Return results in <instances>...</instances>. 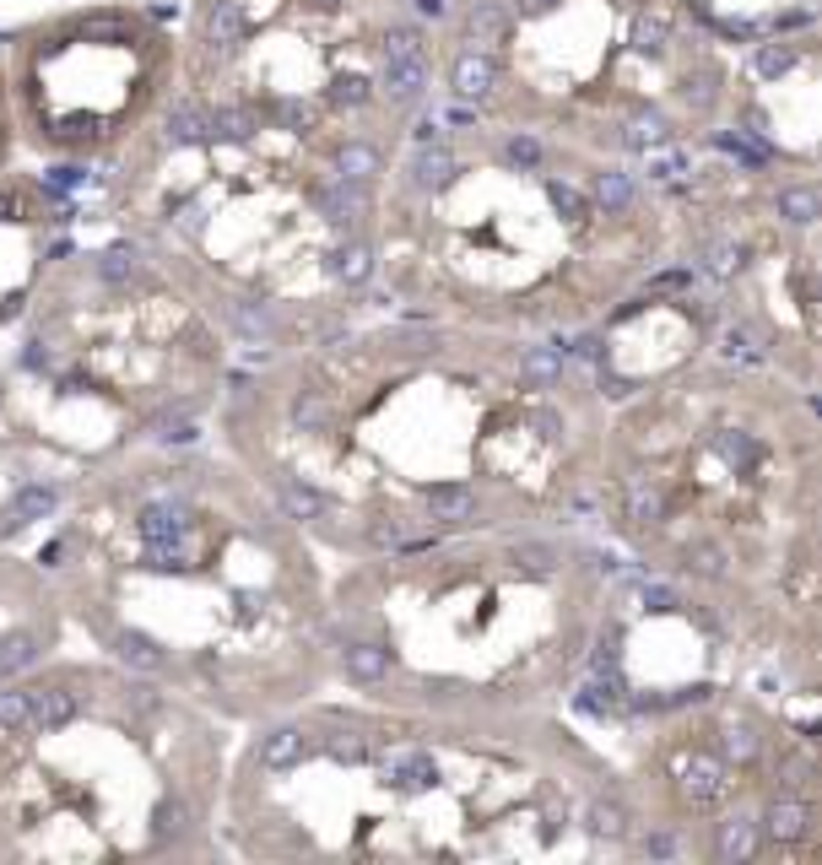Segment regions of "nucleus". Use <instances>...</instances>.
Returning a JSON list of instances; mask_svg holds the SVG:
<instances>
[{"mask_svg": "<svg viewBox=\"0 0 822 865\" xmlns=\"http://www.w3.org/2000/svg\"><path fill=\"white\" fill-rule=\"evenodd\" d=\"M606 411L574 346L384 309L244 357L206 438L341 563L585 525Z\"/></svg>", "mask_w": 822, "mask_h": 865, "instance_id": "f257e3e1", "label": "nucleus"}, {"mask_svg": "<svg viewBox=\"0 0 822 865\" xmlns=\"http://www.w3.org/2000/svg\"><path fill=\"white\" fill-rule=\"evenodd\" d=\"M65 638L249 730L330 692V557L206 433L114 460L38 530Z\"/></svg>", "mask_w": 822, "mask_h": 865, "instance_id": "f03ea898", "label": "nucleus"}, {"mask_svg": "<svg viewBox=\"0 0 822 865\" xmlns=\"http://www.w3.org/2000/svg\"><path fill=\"white\" fill-rule=\"evenodd\" d=\"M217 833L260 865L633 860L612 763L568 714L455 720L347 692L238 730Z\"/></svg>", "mask_w": 822, "mask_h": 865, "instance_id": "7ed1b4c3", "label": "nucleus"}, {"mask_svg": "<svg viewBox=\"0 0 822 865\" xmlns=\"http://www.w3.org/2000/svg\"><path fill=\"white\" fill-rule=\"evenodd\" d=\"M671 265L655 173L595 163L449 109L374 173V298L525 341H579Z\"/></svg>", "mask_w": 822, "mask_h": 865, "instance_id": "20e7f679", "label": "nucleus"}, {"mask_svg": "<svg viewBox=\"0 0 822 865\" xmlns=\"http://www.w3.org/2000/svg\"><path fill=\"white\" fill-rule=\"evenodd\" d=\"M585 530L639 574L822 611L817 395L725 352L617 395Z\"/></svg>", "mask_w": 822, "mask_h": 865, "instance_id": "39448f33", "label": "nucleus"}, {"mask_svg": "<svg viewBox=\"0 0 822 865\" xmlns=\"http://www.w3.org/2000/svg\"><path fill=\"white\" fill-rule=\"evenodd\" d=\"M617 557L585 525L330 563V692L455 720L563 714Z\"/></svg>", "mask_w": 822, "mask_h": 865, "instance_id": "423d86ee", "label": "nucleus"}, {"mask_svg": "<svg viewBox=\"0 0 822 865\" xmlns=\"http://www.w3.org/2000/svg\"><path fill=\"white\" fill-rule=\"evenodd\" d=\"M109 168L119 238L217 314L238 363L363 314L374 179L190 98L168 103Z\"/></svg>", "mask_w": 822, "mask_h": 865, "instance_id": "0eeeda50", "label": "nucleus"}, {"mask_svg": "<svg viewBox=\"0 0 822 865\" xmlns=\"http://www.w3.org/2000/svg\"><path fill=\"white\" fill-rule=\"evenodd\" d=\"M238 341L168 271L119 238L65 244L0 325V547L147 444L206 433Z\"/></svg>", "mask_w": 822, "mask_h": 865, "instance_id": "6e6552de", "label": "nucleus"}, {"mask_svg": "<svg viewBox=\"0 0 822 865\" xmlns=\"http://www.w3.org/2000/svg\"><path fill=\"white\" fill-rule=\"evenodd\" d=\"M238 730L98 649L0 682V865L222 860Z\"/></svg>", "mask_w": 822, "mask_h": 865, "instance_id": "1a4fd4ad", "label": "nucleus"}, {"mask_svg": "<svg viewBox=\"0 0 822 865\" xmlns=\"http://www.w3.org/2000/svg\"><path fill=\"white\" fill-rule=\"evenodd\" d=\"M428 60L449 109L639 173L714 141L736 103L693 0H471Z\"/></svg>", "mask_w": 822, "mask_h": 865, "instance_id": "9d476101", "label": "nucleus"}, {"mask_svg": "<svg viewBox=\"0 0 822 865\" xmlns=\"http://www.w3.org/2000/svg\"><path fill=\"white\" fill-rule=\"evenodd\" d=\"M822 692L741 687L720 698L579 725L612 763L633 860L817 865Z\"/></svg>", "mask_w": 822, "mask_h": 865, "instance_id": "9b49d317", "label": "nucleus"}, {"mask_svg": "<svg viewBox=\"0 0 822 865\" xmlns=\"http://www.w3.org/2000/svg\"><path fill=\"white\" fill-rule=\"evenodd\" d=\"M428 55L395 0H201L179 98L374 179L433 92Z\"/></svg>", "mask_w": 822, "mask_h": 865, "instance_id": "f8f14e48", "label": "nucleus"}, {"mask_svg": "<svg viewBox=\"0 0 822 865\" xmlns=\"http://www.w3.org/2000/svg\"><path fill=\"white\" fill-rule=\"evenodd\" d=\"M671 195V271L704 298L725 357L822 384V195L817 173L758 157L649 168Z\"/></svg>", "mask_w": 822, "mask_h": 865, "instance_id": "ddd939ff", "label": "nucleus"}, {"mask_svg": "<svg viewBox=\"0 0 822 865\" xmlns=\"http://www.w3.org/2000/svg\"><path fill=\"white\" fill-rule=\"evenodd\" d=\"M179 44L136 6H82L38 22L11 49L17 141L55 163H114L179 98Z\"/></svg>", "mask_w": 822, "mask_h": 865, "instance_id": "4468645a", "label": "nucleus"}, {"mask_svg": "<svg viewBox=\"0 0 822 865\" xmlns=\"http://www.w3.org/2000/svg\"><path fill=\"white\" fill-rule=\"evenodd\" d=\"M71 233V206L55 184L0 168V325L33 298Z\"/></svg>", "mask_w": 822, "mask_h": 865, "instance_id": "2eb2a0df", "label": "nucleus"}, {"mask_svg": "<svg viewBox=\"0 0 822 865\" xmlns=\"http://www.w3.org/2000/svg\"><path fill=\"white\" fill-rule=\"evenodd\" d=\"M55 644H71V638H65V622L49 601L33 552L0 547V682Z\"/></svg>", "mask_w": 822, "mask_h": 865, "instance_id": "dca6fc26", "label": "nucleus"}, {"mask_svg": "<svg viewBox=\"0 0 822 865\" xmlns=\"http://www.w3.org/2000/svg\"><path fill=\"white\" fill-rule=\"evenodd\" d=\"M11 146H17V119H11V92H6V60H0V168L11 163Z\"/></svg>", "mask_w": 822, "mask_h": 865, "instance_id": "f3484780", "label": "nucleus"}]
</instances>
